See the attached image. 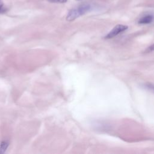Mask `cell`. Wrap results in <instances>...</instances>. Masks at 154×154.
I'll return each mask as SVG.
<instances>
[{
  "label": "cell",
  "instance_id": "obj_1",
  "mask_svg": "<svg viewBox=\"0 0 154 154\" xmlns=\"http://www.w3.org/2000/svg\"><path fill=\"white\" fill-rule=\"evenodd\" d=\"M128 26L123 25H117L116 26H114L112 29L105 36V38H111L120 33L123 32L126 29H127Z\"/></svg>",
  "mask_w": 154,
  "mask_h": 154
},
{
  "label": "cell",
  "instance_id": "obj_2",
  "mask_svg": "<svg viewBox=\"0 0 154 154\" xmlns=\"http://www.w3.org/2000/svg\"><path fill=\"white\" fill-rule=\"evenodd\" d=\"M91 8V6L88 4H82L81 5H80L78 8V12L79 14V16H82L83 14H84L85 13H86L87 12H88V11L90 10Z\"/></svg>",
  "mask_w": 154,
  "mask_h": 154
},
{
  "label": "cell",
  "instance_id": "obj_3",
  "mask_svg": "<svg viewBox=\"0 0 154 154\" xmlns=\"http://www.w3.org/2000/svg\"><path fill=\"white\" fill-rule=\"evenodd\" d=\"M153 20V16L152 15L149 14L142 17L139 20L138 23L140 24H148L151 23Z\"/></svg>",
  "mask_w": 154,
  "mask_h": 154
},
{
  "label": "cell",
  "instance_id": "obj_4",
  "mask_svg": "<svg viewBox=\"0 0 154 154\" xmlns=\"http://www.w3.org/2000/svg\"><path fill=\"white\" fill-rule=\"evenodd\" d=\"M8 146V143L7 142L4 141L1 144L0 146V153H3L6 150Z\"/></svg>",
  "mask_w": 154,
  "mask_h": 154
},
{
  "label": "cell",
  "instance_id": "obj_5",
  "mask_svg": "<svg viewBox=\"0 0 154 154\" xmlns=\"http://www.w3.org/2000/svg\"><path fill=\"white\" fill-rule=\"evenodd\" d=\"M144 86L146 88H147L149 90L152 91L154 93V85L153 84H150V83H146L144 85Z\"/></svg>",
  "mask_w": 154,
  "mask_h": 154
},
{
  "label": "cell",
  "instance_id": "obj_6",
  "mask_svg": "<svg viewBox=\"0 0 154 154\" xmlns=\"http://www.w3.org/2000/svg\"><path fill=\"white\" fill-rule=\"evenodd\" d=\"M47 1L52 3H64L67 1V0H47Z\"/></svg>",
  "mask_w": 154,
  "mask_h": 154
},
{
  "label": "cell",
  "instance_id": "obj_7",
  "mask_svg": "<svg viewBox=\"0 0 154 154\" xmlns=\"http://www.w3.org/2000/svg\"><path fill=\"white\" fill-rule=\"evenodd\" d=\"M5 10V7L4 4L1 0H0V13L4 11Z\"/></svg>",
  "mask_w": 154,
  "mask_h": 154
}]
</instances>
